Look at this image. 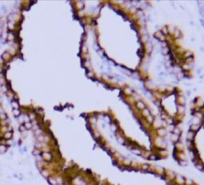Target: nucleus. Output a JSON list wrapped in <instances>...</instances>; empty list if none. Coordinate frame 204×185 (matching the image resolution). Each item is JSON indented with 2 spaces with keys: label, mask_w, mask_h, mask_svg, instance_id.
Returning a JSON list of instances; mask_svg holds the SVG:
<instances>
[{
  "label": "nucleus",
  "mask_w": 204,
  "mask_h": 185,
  "mask_svg": "<svg viewBox=\"0 0 204 185\" xmlns=\"http://www.w3.org/2000/svg\"><path fill=\"white\" fill-rule=\"evenodd\" d=\"M201 10H202V12H201V13H202V15H203V19H204V2L202 3V8H201Z\"/></svg>",
  "instance_id": "nucleus-3"
},
{
  "label": "nucleus",
  "mask_w": 204,
  "mask_h": 185,
  "mask_svg": "<svg viewBox=\"0 0 204 185\" xmlns=\"http://www.w3.org/2000/svg\"><path fill=\"white\" fill-rule=\"evenodd\" d=\"M188 133V149L196 166L204 171V102L195 104Z\"/></svg>",
  "instance_id": "nucleus-1"
},
{
  "label": "nucleus",
  "mask_w": 204,
  "mask_h": 185,
  "mask_svg": "<svg viewBox=\"0 0 204 185\" xmlns=\"http://www.w3.org/2000/svg\"><path fill=\"white\" fill-rule=\"evenodd\" d=\"M6 151V146L4 144H0V153H4Z\"/></svg>",
  "instance_id": "nucleus-2"
}]
</instances>
